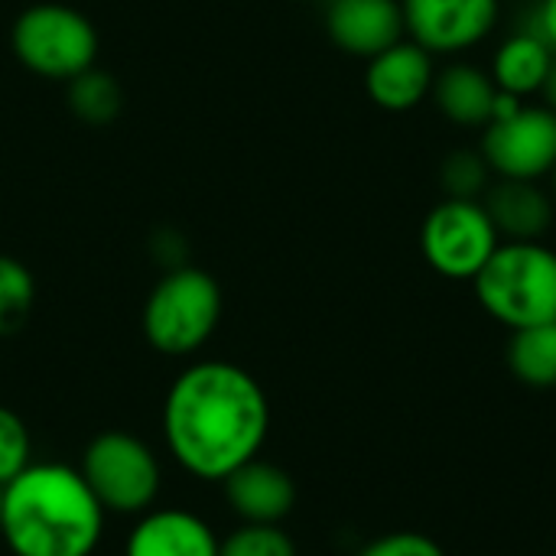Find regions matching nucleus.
Returning a JSON list of instances; mask_svg holds the SVG:
<instances>
[{
    "instance_id": "1",
    "label": "nucleus",
    "mask_w": 556,
    "mask_h": 556,
    "mask_svg": "<svg viewBox=\"0 0 556 556\" xmlns=\"http://www.w3.org/2000/svg\"><path fill=\"white\" fill-rule=\"evenodd\" d=\"M267 433V394L254 375L231 362H195L166 391V450L202 482H225L238 466L261 456Z\"/></svg>"
},
{
    "instance_id": "2",
    "label": "nucleus",
    "mask_w": 556,
    "mask_h": 556,
    "mask_svg": "<svg viewBox=\"0 0 556 556\" xmlns=\"http://www.w3.org/2000/svg\"><path fill=\"white\" fill-rule=\"evenodd\" d=\"M101 531L104 508L65 463H29L3 485L0 541L13 556H91Z\"/></svg>"
},
{
    "instance_id": "3",
    "label": "nucleus",
    "mask_w": 556,
    "mask_h": 556,
    "mask_svg": "<svg viewBox=\"0 0 556 556\" xmlns=\"http://www.w3.org/2000/svg\"><path fill=\"white\" fill-rule=\"evenodd\" d=\"M482 309L511 332L556 319V251L541 241H505L472 280Z\"/></svg>"
},
{
    "instance_id": "4",
    "label": "nucleus",
    "mask_w": 556,
    "mask_h": 556,
    "mask_svg": "<svg viewBox=\"0 0 556 556\" xmlns=\"http://www.w3.org/2000/svg\"><path fill=\"white\" fill-rule=\"evenodd\" d=\"M218 319L222 290L215 277L199 267L169 270L143 303V336L169 358L199 352L215 336Z\"/></svg>"
},
{
    "instance_id": "5",
    "label": "nucleus",
    "mask_w": 556,
    "mask_h": 556,
    "mask_svg": "<svg viewBox=\"0 0 556 556\" xmlns=\"http://www.w3.org/2000/svg\"><path fill=\"white\" fill-rule=\"evenodd\" d=\"M81 479L104 508V515H143L160 495V459L134 433H98L81 456Z\"/></svg>"
},
{
    "instance_id": "6",
    "label": "nucleus",
    "mask_w": 556,
    "mask_h": 556,
    "mask_svg": "<svg viewBox=\"0 0 556 556\" xmlns=\"http://www.w3.org/2000/svg\"><path fill=\"white\" fill-rule=\"evenodd\" d=\"M13 55L42 78L72 81L98 55V33L85 13L65 3H36L23 10L10 33Z\"/></svg>"
},
{
    "instance_id": "7",
    "label": "nucleus",
    "mask_w": 556,
    "mask_h": 556,
    "mask_svg": "<svg viewBox=\"0 0 556 556\" xmlns=\"http://www.w3.org/2000/svg\"><path fill=\"white\" fill-rule=\"evenodd\" d=\"M498 244V231L479 199L446 195L420 225L424 261L450 280H476Z\"/></svg>"
},
{
    "instance_id": "8",
    "label": "nucleus",
    "mask_w": 556,
    "mask_h": 556,
    "mask_svg": "<svg viewBox=\"0 0 556 556\" xmlns=\"http://www.w3.org/2000/svg\"><path fill=\"white\" fill-rule=\"evenodd\" d=\"M482 156L502 179L551 176L556 166V111L547 104H518L511 114L482 127Z\"/></svg>"
},
{
    "instance_id": "9",
    "label": "nucleus",
    "mask_w": 556,
    "mask_h": 556,
    "mask_svg": "<svg viewBox=\"0 0 556 556\" xmlns=\"http://www.w3.org/2000/svg\"><path fill=\"white\" fill-rule=\"evenodd\" d=\"M404 33L430 55H456L492 36L498 0H401Z\"/></svg>"
},
{
    "instance_id": "10",
    "label": "nucleus",
    "mask_w": 556,
    "mask_h": 556,
    "mask_svg": "<svg viewBox=\"0 0 556 556\" xmlns=\"http://www.w3.org/2000/svg\"><path fill=\"white\" fill-rule=\"evenodd\" d=\"M433 55L414 39H401L368 59L365 91L384 111H414L433 91Z\"/></svg>"
},
{
    "instance_id": "11",
    "label": "nucleus",
    "mask_w": 556,
    "mask_h": 556,
    "mask_svg": "<svg viewBox=\"0 0 556 556\" xmlns=\"http://www.w3.org/2000/svg\"><path fill=\"white\" fill-rule=\"evenodd\" d=\"M326 33L342 52L371 59L404 39L401 0H332Z\"/></svg>"
},
{
    "instance_id": "12",
    "label": "nucleus",
    "mask_w": 556,
    "mask_h": 556,
    "mask_svg": "<svg viewBox=\"0 0 556 556\" xmlns=\"http://www.w3.org/2000/svg\"><path fill=\"white\" fill-rule=\"evenodd\" d=\"M225 502L244 525H280L296 505V485L287 469L254 456L225 482Z\"/></svg>"
},
{
    "instance_id": "13",
    "label": "nucleus",
    "mask_w": 556,
    "mask_h": 556,
    "mask_svg": "<svg viewBox=\"0 0 556 556\" xmlns=\"http://www.w3.org/2000/svg\"><path fill=\"white\" fill-rule=\"evenodd\" d=\"M222 541L186 508H150L134 525L124 556H218Z\"/></svg>"
},
{
    "instance_id": "14",
    "label": "nucleus",
    "mask_w": 556,
    "mask_h": 556,
    "mask_svg": "<svg viewBox=\"0 0 556 556\" xmlns=\"http://www.w3.org/2000/svg\"><path fill=\"white\" fill-rule=\"evenodd\" d=\"M498 231L508 241H541L554 225L551 195L531 179H495L479 199Z\"/></svg>"
},
{
    "instance_id": "15",
    "label": "nucleus",
    "mask_w": 556,
    "mask_h": 556,
    "mask_svg": "<svg viewBox=\"0 0 556 556\" xmlns=\"http://www.w3.org/2000/svg\"><path fill=\"white\" fill-rule=\"evenodd\" d=\"M430 94L446 121L459 127H485L498 101V85L485 68L456 62L437 72Z\"/></svg>"
},
{
    "instance_id": "16",
    "label": "nucleus",
    "mask_w": 556,
    "mask_h": 556,
    "mask_svg": "<svg viewBox=\"0 0 556 556\" xmlns=\"http://www.w3.org/2000/svg\"><path fill=\"white\" fill-rule=\"evenodd\" d=\"M554 59L556 52L547 46V39L541 33L518 29L498 46L489 75L495 78L498 91L515 94V98H528V94L544 88Z\"/></svg>"
},
{
    "instance_id": "17",
    "label": "nucleus",
    "mask_w": 556,
    "mask_h": 556,
    "mask_svg": "<svg viewBox=\"0 0 556 556\" xmlns=\"http://www.w3.org/2000/svg\"><path fill=\"white\" fill-rule=\"evenodd\" d=\"M508 365L531 388H556V319L511 332Z\"/></svg>"
},
{
    "instance_id": "18",
    "label": "nucleus",
    "mask_w": 556,
    "mask_h": 556,
    "mask_svg": "<svg viewBox=\"0 0 556 556\" xmlns=\"http://www.w3.org/2000/svg\"><path fill=\"white\" fill-rule=\"evenodd\" d=\"M68 108L85 124H111L121 111V85L94 65L68 81Z\"/></svg>"
},
{
    "instance_id": "19",
    "label": "nucleus",
    "mask_w": 556,
    "mask_h": 556,
    "mask_svg": "<svg viewBox=\"0 0 556 556\" xmlns=\"http://www.w3.org/2000/svg\"><path fill=\"white\" fill-rule=\"evenodd\" d=\"M36 303V280L10 254H0V336H13L26 326Z\"/></svg>"
},
{
    "instance_id": "20",
    "label": "nucleus",
    "mask_w": 556,
    "mask_h": 556,
    "mask_svg": "<svg viewBox=\"0 0 556 556\" xmlns=\"http://www.w3.org/2000/svg\"><path fill=\"white\" fill-rule=\"evenodd\" d=\"M440 182L450 199H482L492 182V166L485 163L482 150L459 147L446 153L440 166Z\"/></svg>"
},
{
    "instance_id": "21",
    "label": "nucleus",
    "mask_w": 556,
    "mask_h": 556,
    "mask_svg": "<svg viewBox=\"0 0 556 556\" xmlns=\"http://www.w3.org/2000/svg\"><path fill=\"white\" fill-rule=\"evenodd\" d=\"M218 556H296V544L280 525H241L222 541Z\"/></svg>"
},
{
    "instance_id": "22",
    "label": "nucleus",
    "mask_w": 556,
    "mask_h": 556,
    "mask_svg": "<svg viewBox=\"0 0 556 556\" xmlns=\"http://www.w3.org/2000/svg\"><path fill=\"white\" fill-rule=\"evenodd\" d=\"M33 463V440L23 417L10 407H0V489L13 482Z\"/></svg>"
},
{
    "instance_id": "23",
    "label": "nucleus",
    "mask_w": 556,
    "mask_h": 556,
    "mask_svg": "<svg viewBox=\"0 0 556 556\" xmlns=\"http://www.w3.org/2000/svg\"><path fill=\"white\" fill-rule=\"evenodd\" d=\"M358 556H446L443 547L417 531H394L378 541H371Z\"/></svg>"
},
{
    "instance_id": "24",
    "label": "nucleus",
    "mask_w": 556,
    "mask_h": 556,
    "mask_svg": "<svg viewBox=\"0 0 556 556\" xmlns=\"http://www.w3.org/2000/svg\"><path fill=\"white\" fill-rule=\"evenodd\" d=\"M534 33H541L547 39V46L556 52V0H541L538 13H534Z\"/></svg>"
},
{
    "instance_id": "25",
    "label": "nucleus",
    "mask_w": 556,
    "mask_h": 556,
    "mask_svg": "<svg viewBox=\"0 0 556 556\" xmlns=\"http://www.w3.org/2000/svg\"><path fill=\"white\" fill-rule=\"evenodd\" d=\"M541 94H544L547 108H551V111H556V59H554V65H551V72H547V81H544Z\"/></svg>"
},
{
    "instance_id": "26",
    "label": "nucleus",
    "mask_w": 556,
    "mask_h": 556,
    "mask_svg": "<svg viewBox=\"0 0 556 556\" xmlns=\"http://www.w3.org/2000/svg\"><path fill=\"white\" fill-rule=\"evenodd\" d=\"M0 525H3V489H0Z\"/></svg>"
},
{
    "instance_id": "27",
    "label": "nucleus",
    "mask_w": 556,
    "mask_h": 556,
    "mask_svg": "<svg viewBox=\"0 0 556 556\" xmlns=\"http://www.w3.org/2000/svg\"><path fill=\"white\" fill-rule=\"evenodd\" d=\"M551 179H554V189H556V166H554V173H551Z\"/></svg>"
}]
</instances>
